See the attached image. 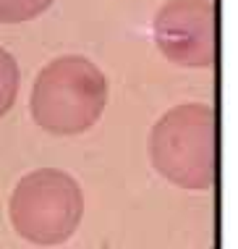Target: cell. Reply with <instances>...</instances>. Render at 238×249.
<instances>
[{
  "label": "cell",
  "mask_w": 238,
  "mask_h": 249,
  "mask_svg": "<svg viewBox=\"0 0 238 249\" xmlns=\"http://www.w3.org/2000/svg\"><path fill=\"white\" fill-rule=\"evenodd\" d=\"M107 105V79L89 58L60 55L37 73L29 97L34 124L55 137L89 131Z\"/></svg>",
  "instance_id": "6da1fadb"
},
{
  "label": "cell",
  "mask_w": 238,
  "mask_h": 249,
  "mask_svg": "<svg viewBox=\"0 0 238 249\" xmlns=\"http://www.w3.org/2000/svg\"><path fill=\"white\" fill-rule=\"evenodd\" d=\"M18 84H21V73L18 63L5 48H0V118L13 107L18 95Z\"/></svg>",
  "instance_id": "5b68a950"
},
{
  "label": "cell",
  "mask_w": 238,
  "mask_h": 249,
  "mask_svg": "<svg viewBox=\"0 0 238 249\" xmlns=\"http://www.w3.org/2000/svg\"><path fill=\"white\" fill-rule=\"evenodd\" d=\"M154 42L168 60L191 69L215 63V8L209 0H170L154 16Z\"/></svg>",
  "instance_id": "277c9868"
},
{
  "label": "cell",
  "mask_w": 238,
  "mask_h": 249,
  "mask_svg": "<svg viewBox=\"0 0 238 249\" xmlns=\"http://www.w3.org/2000/svg\"><path fill=\"white\" fill-rule=\"evenodd\" d=\"M149 158L162 178L181 189L204 192L215 184L217 121L204 103L170 107L152 126Z\"/></svg>",
  "instance_id": "7a4b0ae2"
},
{
  "label": "cell",
  "mask_w": 238,
  "mask_h": 249,
  "mask_svg": "<svg viewBox=\"0 0 238 249\" xmlns=\"http://www.w3.org/2000/svg\"><path fill=\"white\" fill-rule=\"evenodd\" d=\"M50 5L52 0H0V24H24Z\"/></svg>",
  "instance_id": "8992f818"
},
{
  "label": "cell",
  "mask_w": 238,
  "mask_h": 249,
  "mask_svg": "<svg viewBox=\"0 0 238 249\" xmlns=\"http://www.w3.org/2000/svg\"><path fill=\"white\" fill-rule=\"evenodd\" d=\"M8 215L21 239L39 247H58L76 233L84 218V194L71 173L39 168L16 184Z\"/></svg>",
  "instance_id": "3957f363"
}]
</instances>
